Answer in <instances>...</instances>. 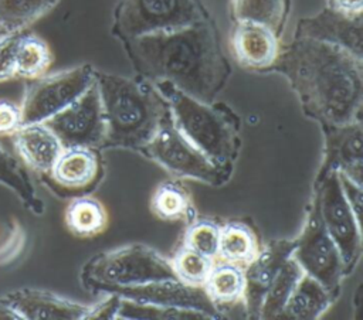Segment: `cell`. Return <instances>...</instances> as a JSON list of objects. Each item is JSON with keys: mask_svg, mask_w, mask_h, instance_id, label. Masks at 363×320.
<instances>
[{"mask_svg": "<svg viewBox=\"0 0 363 320\" xmlns=\"http://www.w3.org/2000/svg\"><path fill=\"white\" fill-rule=\"evenodd\" d=\"M326 6L337 13H342L349 17H362L363 16V0H325Z\"/></svg>", "mask_w": 363, "mask_h": 320, "instance_id": "37", "label": "cell"}, {"mask_svg": "<svg viewBox=\"0 0 363 320\" xmlns=\"http://www.w3.org/2000/svg\"><path fill=\"white\" fill-rule=\"evenodd\" d=\"M268 72L282 75L295 92L305 116L319 125L362 120L363 58L306 37L281 44Z\"/></svg>", "mask_w": 363, "mask_h": 320, "instance_id": "1", "label": "cell"}, {"mask_svg": "<svg viewBox=\"0 0 363 320\" xmlns=\"http://www.w3.org/2000/svg\"><path fill=\"white\" fill-rule=\"evenodd\" d=\"M1 297L24 320H86L91 310L89 304L33 287H21Z\"/></svg>", "mask_w": 363, "mask_h": 320, "instance_id": "18", "label": "cell"}, {"mask_svg": "<svg viewBox=\"0 0 363 320\" xmlns=\"http://www.w3.org/2000/svg\"><path fill=\"white\" fill-rule=\"evenodd\" d=\"M323 159L315 181L329 173L346 176L363 185V126L362 120L345 125H320Z\"/></svg>", "mask_w": 363, "mask_h": 320, "instance_id": "13", "label": "cell"}, {"mask_svg": "<svg viewBox=\"0 0 363 320\" xmlns=\"http://www.w3.org/2000/svg\"><path fill=\"white\" fill-rule=\"evenodd\" d=\"M104 160L95 147H64L43 183L62 198L91 194L104 177Z\"/></svg>", "mask_w": 363, "mask_h": 320, "instance_id": "12", "label": "cell"}, {"mask_svg": "<svg viewBox=\"0 0 363 320\" xmlns=\"http://www.w3.org/2000/svg\"><path fill=\"white\" fill-rule=\"evenodd\" d=\"M10 140L18 160L40 176L51 170L64 149L58 137L44 122L23 125Z\"/></svg>", "mask_w": 363, "mask_h": 320, "instance_id": "19", "label": "cell"}, {"mask_svg": "<svg viewBox=\"0 0 363 320\" xmlns=\"http://www.w3.org/2000/svg\"><path fill=\"white\" fill-rule=\"evenodd\" d=\"M62 147L102 149L105 120L95 82L71 105L44 122Z\"/></svg>", "mask_w": 363, "mask_h": 320, "instance_id": "11", "label": "cell"}, {"mask_svg": "<svg viewBox=\"0 0 363 320\" xmlns=\"http://www.w3.org/2000/svg\"><path fill=\"white\" fill-rule=\"evenodd\" d=\"M183 245L211 259L217 258L220 224L213 219H194L187 224Z\"/></svg>", "mask_w": 363, "mask_h": 320, "instance_id": "32", "label": "cell"}, {"mask_svg": "<svg viewBox=\"0 0 363 320\" xmlns=\"http://www.w3.org/2000/svg\"><path fill=\"white\" fill-rule=\"evenodd\" d=\"M152 214L169 222L190 224L196 219V208L190 191L177 180H164L157 184L150 198Z\"/></svg>", "mask_w": 363, "mask_h": 320, "instance_id": "23", "label": "cell"}, {"mask_svg": "<svg viewBox=\"0 0 363 320\" xmlns=\"http://www.w3.org/2000/svg\"><path fill=\"white\" fill-rule=\"evenodd\" d=\"M169 279H177L170 259L143 244H130L95 255L81 270V282L91 292Z\"/></svg>", "mask_w": 363, "mask_h": 320, "instance_id": "5", "label": "cell"}, {"mask_svg": "<svg viewBox=\"0 0 363 320\" xmlns=\"http://www.w3.org/2000/svg\"><path fill=\"white\" fill-rule=\"evenodd\" d=\"M23 125L21 99L16 101L10 96H0V139H10Z\"/></svg>", "mask_w": 363, "mask_h": 320, "instance_id": "34", "label": "cell"}, {"mask_svg": "<svg viewBox=\"0 0 363 320\" xmlns=\"http://www.w3.org/2000/svg\"><path fill=\"white\" fill-rule=\"evenodd\" d=\"M291 0H230L231 18L234 21H252L269 27L282 37Z\"/></svg>", "mask_w": 363, "mask_h": 320, "instance_id": "26", "label": "cell"}, {"mask_svg": "<svg viewBox=\"0 0 363 320\" xmlns=\"http://www.w3.org/2000/svg\"><path fill=\"white\" fill-rule=\"evenodd\" d=\"M0 184L9 187L16 193L27 208L34 214H43L44 204L37 197L34 185L27 173V167L18 160L16 154H10L0 144Z\"/></svg>", "mask_w": 363, "mask_h": 320, "instance_id": "27", "label": "cell"}, {"mask_svg": "<svg viewBox=\"0 0 363 320\" xmlns=\"http://www.w3.org/2000/svg\"><path fill=\"white\" fill-rule=\"evenodd\" d=\"M26 246V234L16 221L0 219V266L14 262Z\"/></svg>", "mask_w": 363, "mask_h": 320, "instance_id": "33", "label": "cell"}, {"mask_svg": "<svg viewBox=\"0 0 363 320\" xmlns=\"http://www.w3.org/2000/svg\"><path fill=\"white\" fill-rule=\"evenodd\" d=\"M121 304V297L115 293H106V297L95 304H91L86 320H113Z\"/></svg>", "mask_w": 363, "mask_h": 320, "instance_id": "35", "label": "cell"}, {"mask_svg": "<svg viewBox=\"0 0 363 320\" xmlns=\"http://www.w3.org/2000/svg\"><path fill=\"white\" fill-rule=\"evenodd\" d=\"M52 61V51L44 38L27 30L11 33L13 81L37 79L50 71Z\"/></svg>", "mask_w": 363, "mask_h": 320, "instance_id": "20", "label": "cell"}, {"mask_svg": "<svg viewBox=\"0 0 363 320\" xmlns=\"http://www.w3.org/2000/svg\"><path fill=\"white\" fill-rule=\"evenodd\" d=\"M95 82V68L91 64L75 65L54 74H45L26 82L21 109L27 123L45 122L77 101Z\"/></svg>", "mask_w": 363, "mask_h": 320, "instance_id": "8", "label": "cell"}, {"mask_svg": "<svg viewBox=\"0 0 363 320\" xmlns=\"http://www.w3.org/2000/svg\"><path fill=\"white\" fill-rule=\"evenodd\" d=\"M201 0H119L111 33L119 41L182 28L210 18Z\"/></svg>", "mask_w": 363, "mask_h": 320, "instance_id": "6", "label": "cell"}, {"mask_svg": "<svg viewBox=\"0 0 363 320\" xmlns=\"http://www.w3.org/2000/svg\"><path fill=\"white\" fill-rule=\"evenodd\" d=\"M3 33H4V31H1V30H0V35H1V34H3Z\"/></svg>", "mask_w": 363, "mask_h": 320, "instance_id": "39", "label": "cell"}, {"mask_svg": "<svg viewBox=\"0 0 363 320\" xmlns=\"http://www.w3.org/2000/svg\"><path fill=\"white\" fill-rule=\"evenodd\" d=\"M60 0H0V30L16 33L27 30L34 21L52 10Z\"/></svg>", "mask_w": 363, "mask_h": 320, "instance_id": "28", "label": "cell"}, {"mask_svg": "<svg viewBox=\"0 0 363 320\" xmlns=\"http://www.w3.org/2000/svg\"><path fill=\"white\" fill-rule=\"evenodd\" d=\"M259 241L251 225L230 221L220 225L218 261L231 262L245 268L259 252Z\"/></svg>", "mask_w": 363, "mask_h": 320, "instance_id": "24", "label": "cell"}, {"mask_svg": "<svg viewBox=\"0 0 363 320\" xmlns=\"http://www.w3.org/2000/svg\"><path fill=\"white\" fill-rule=\"evenodd\" d=\"M312 198L325 229L340 252L347 276L362 256V224L345 198L337 173H329L315 181Z\"/></svg>", "mask_w": 363, "mask_h": 320, "instance_id": "10", "label": "cell"}, {"mask_svg": "<svg viewBox=\"0 0 363 320\" xmlns=\"http://www.w3.org/2000/svg\"><path fill=\"white\" fill-rule=\"evenodd\" d=\"M167 101L176 129L218 164L233 167L238 156L240 118L223 102H201L169 82H153Z\"/></svg>", "mask_w": 363, "mask_h": 320, "instance_id": "4", "label": "cell"}, {"mask_svg": "<svg viewBox=\"0 0 363 320\" xmlns=\"http://www.w3.org/2000/svg\"><path fill=\"white\" fill-rule=\"evenodd\" d=\"M64 219L68 231L78 238H94L108 228L105 205L89 194L69 198Z\"/></svg>", "mask_w": 363, "mask_h": 320, "instance_id": "25", "label": "cell"}, {"mask_svg": "<svg viewBox=\"0 0 363 320\" xmlns=\"http://www.w3.org/2000/svg\"><path fill=\"white\" fill-rule=\"evenodd\" d=\"M291 258L303 273L316 279L335 297L340 293L342 279L346 276L340 252L323 227L318 205L312 198L301 234Z\"/></svg>", "mask_w": 363, "mask_h": 320, "instance_id": "9", "label": "cell"}, {"mask_svg": "<svg viewBox=\"0 0 363 320\" xmlns=\"http://www.w3.org/2000/svg\"><path fill=\"white\" fill-rule=\"evenodd\" d=\"M302 275L303 270L301 269V266L292 258L286 259V262L278 270L277 276L274 278L262 299L259 319L281 317L282 309Z\"/></svg>", "mask_w": 363, "mask_h": 320, "instance_id": "29", "label": "cell"}, {"mask_svg": "<svg viewBox=\"0 0 363 320\" xmlns=\"http://www.w3.org/2000/svg\"><path fill=\"white\" fill-rule=\"evenodd\" d=\"M337 176L340 180V185H342L345 198L349 202L354 217L362 224V184L352 181L346 176H342V174H337Z\"/></svg>", "mask_w": 363, "mask_h": 320, "instance_id": "36", "label": "cell"}, {"mask_svg": "<svg viewBox=\"0 0 363 320\" xmlns=\"http://www.w3.org/2000/svg\"><path fill=\"white\" fill-rule=\"evenodd\" d=\"M121 44L138 76L169 82L206 103L216 102L231 75V64L211 17Z\"/></svg>", "mask_w": 363, "mask_h": 320, "instance_id": "2", "label": "cell"}, {"mask_svg": "<svg viewBox=\"0 0 363 320\" xmlns=\"http://www.w3.org/2000/svg\"><path fill=\"white\" fill-rule=\"evenodd\" d=\"M105 120L102 149L140 150L153 136L172 122L167 101L153 82L95 69Z\"/></svg>", "mask_w": 363, "mask_h": 320, "instance_id": "3", "label": "cell"}, {"mask_svg": "<svg viewBox=\"0 0 363 320\" xmlns=\"http://www.w3.org/2000/svg\"><path fill=\"white\" fill-rule=\"evenodd\" d=\"M121 320H207L206 313L179 307H164L149 303H138L121 297L116 313Z\"/></svg>", "mask_w": 363, "mask_h": 320, "instance_id": "30", "label": "cell"}, {"mask_svg": "<svg viewBox=\"0 0 363 320\" xmlns=\"http://www.w3.org/2000/svg\"><path fill=\"white\" fill-rule=\"evenodd\" d=\"M139 152L176 178L220 187L228 183L233 173V167L216 163L187 140L173 122L164 125Z\"/></svg>", "mask_w": 363, "mask_h": 320, "instance_id": "7", "label": "cell"}, {"mask_svg": "<svg viewBox=\"0 0 363 320\" xmlns=\"http://www.w3.org/2000/svg\"><path fill=\"white\" fill-rule=\"evenodd\" d=\"M0 319L6 320V319H11V320H17L20 319L18 314L14 312V309L0 296Z\"/></svg>", "mask_w": 363, "mask_h": 320, "instance_id": "38", "label": "cell"}, {"mask_svg": "<svg viewBox=\"0 0 363 320\" xmlns=\"http://www.w3.org/2000/svg\"><path fill=\"white\" fill-rule=\"evenodd\" d=\"M203 287L223 317L238 306L244 307L245 279L244 268L240 265L225 261L214 262Z\"/></svg>", "mask_w": 363, "mask_h": 320, "instance_id": "21", "label": "cell"}, {"mask_svg": "<svg viewBox=\"0 0 363 320\" xmlns=\"http://www.w3.org/2000/svg\"><path fill=\"white\" fill-rule=\"evenodd\" d=\"M295 245V238L269 241L244 268V313L247 317L259 319L262 299L281 266L291 258Z\"/></svg>", "mask_w": 363, "mask_h": 320, "instance_id": "15", "label": "cell"}, {"mask_svg": "<svg viewBox=\"0 0 363 320\" xmlns=\"http://www.w3.org/2000/svg\"><path fill=\"white\" fill-rule=\"evenodd\" d=\"M230 44L241 68L268 72L278 58L282 42L281 37L267 25L252 21H234Z\"/></svg>", "mask_w": 363, "mask_h": 320, "instance_id": "17", "label": "cell"}, {"mask_svg": "<svg viewBox=\"0 0 363 320\" xmlns=\"http://www.w3.org/2000/svg\"><path fill=\"white\" fill-rule=\"evenodd\" d=\"M336 300V297L316 279L303 273L291 292L281 317L295 320L319 319Z\"/></svg>", "mask_w": 363, "mask_h": 320, "instance_id": "22", "label": "cell"}, {"mask_svg": "<svg viewBox=\"0 0 363 320\" xmlns=\"http://www.w3.org/2000/svg\"><path fill=\"white\" fill-rule=\"evenodd\" d=\"M170 262L176 278L180 282L191 286H203L213 268L214 259L183 245L170 259Z\"/></svg>", "mask_w": 363, "mask_h": 320, "instance_id": "31", "label": "cell"}, {"mask_svg": "<svg viewBox=\"0 0 363 320\" xmlns=\"http://www.w3.org/2000/svg\"><path fill=\"white\" fill-rule=\"evenodd\" d=\"M102 293H115L122 299L164 307H179L206 313L210 319H221L203 286H191L179 279L156 280L126 287H105Z\"/></svg>", "mask_w": 363, "mask_h": 320, "instance_id": "14", "label": "cell"}, {"mask_svg": "<svg viewBox=\"0 0 363 320\" xmlns=\"http://www.w3.org/2000/svg\"><path fill=\"white\" fill-rule=\"evenodd\" d=\"M294 37H306L342 47L363 58V17H349L325 7L298 21Z\"/></svg>", "mask_w": 363, "mask_h": 320, "instance_id": "16", "label": "cell"}]
</instances>
